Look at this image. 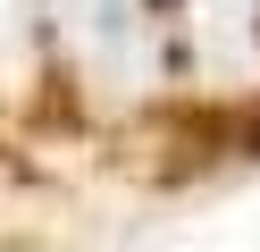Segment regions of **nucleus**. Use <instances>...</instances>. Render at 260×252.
I'll use <instances>...</instances> for the list:
<instances>
[{
	"label": "nucleus",
	"mask_w": 260,
	"mask_h": 252,
	"mask_svg": "<svg viewBox=\"0 0 260 252\" xmlns=\"http://www.w3.org/2000/svg\"><path fill=\"white\" fill-rule=\"evenodd\" d=\"M42 9H51V25L76 42V59L92 76L126 84V93L151 76V17H143V0H42Z\"/></svg>",
	"instance_id": "1"
},
{
	"label": "nucleus",
	"mask_w": 260,
	"mask_h": 252,
	"mask_svg": "<svg viewBox=\"0 0 260 252\" xmlns=\"http://www.w3.org/2000/svg\"><path fill=\"white\" fill-rule=\"evenodd\" d=\"M185 34H193V59L226 93L260 76V0H185Z\"/></svg>",
	"instance_id": "2"
}]
</instances>
